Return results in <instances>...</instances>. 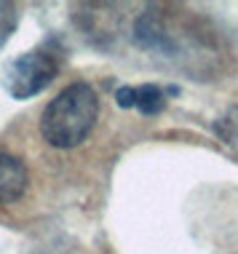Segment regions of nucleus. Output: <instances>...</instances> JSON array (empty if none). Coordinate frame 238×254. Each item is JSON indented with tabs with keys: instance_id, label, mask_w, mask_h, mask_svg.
<instances>
[{
	"instance_id": "f257e3e1",
	"label": "nucleus",
	"mask_w": 238,
	"mask_h": 254,
	"mask_svg": "<svg viewBox=\"0 0 238 254\" xmlns=\"http://www.w3.org/2000/svg\"><path fill=\"white\" fill-rule=\"evenodd\" d=\"M99 118V97L88 83H70L46 105L40 134L57 150H70L86 142Z\"/></svg>"
},
{
	"instance_id": "f03ea898",
	"label": "nucleus",
	"mask_w": 238,
	"mask_h": 254,
	"mask_svg": "<svg viewBox=\"0 0 238 254\" xmlns=\"http://www.w3.org/2000/svg\"><path fill=\"white\" fill-rule=\"evenodd\" d=\"M59 72V59L57 54L49 51L46 46L30 49L24 54H16L13 59L5 62L3 72H0V83L11 99H32L40 91L51 86V80Z\"/></svg>"
},
{
	"instance_id": "7ed1b4c3",
	"label": "nucleus",
	"mask_w": 238,
	"mask_h": 254,
	"mask_svg": "<svg viewBox=\"0 0 238 254\" xmlns=\"http://www.w3.org/2000/svg\"><path fill=\"white\" fill-rule=\"evenodd\" d=\"M131 40L147 54H163V57L177 54V43H174V35L169 32L166 16L155 5L145 8L137 16V22L131 27Z\"/></svg>"
},
{
	"instance_id": "20e7f679",
	"label": "nucleus",
	"mask_w": 238,
	"mask_h": 254,
	"mask_svg": "<svg viewBox=\"0 0 238 254\" xmlns=\"http://www.w3.org/2000/svg\"><path fill=\"white\" fill-rule=\"evenodd\" d=\"M174 88H163L158 83L142 86H120L115 91V105L120 110H139L142 115H158L169 105V94Z\"/></svg>"
},
{
	"instance_id": "39448f33",
	"label": "nucleus",
	"mask_w": 238,
	"mask_h": 254,
	"mask_svg": "<svg viewBox=\"0 0 238 254\" xmlns=\"http://www.w3.org/2000/svg\"><path fill=\"white\" fill-rule=\"evenodd\" d=\"M27 190V169L19 158L0 153V206L13 203Z\"/></svg>"
},
{
	"instance_id": "423d86ee",
	"label": "nucleus",
	"mask_w": 238,
	"mask_h": 254,
	"mask_svg": "<svg viewBox=\"0 0 238 254\" xmlns=\"http://www.w3.org/2000/svg\"><path fill=\"white\" fill-rule=\"evenodd\" d=\"M214 134L233 155H238V105L228 107L220 118L214 121Z\"/></svg>"
}]
</instances>
